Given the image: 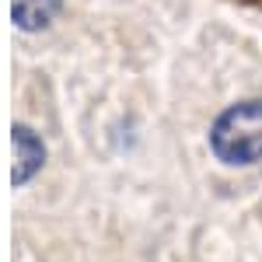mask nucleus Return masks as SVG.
Wrapping results in <instances>:
<instances>
[{"label": "nucleus", "mask_w": 262, "mask_h": 262, "mask_svg": "<svg viewBox=\"0 0 262 262\" xmlns=\"http://www.w3.org/2000/svg\"><path fill=\"white\" fill-rule=\"evenodd\" d=\"M210 147L224 164H252L262 158V98L231 105L210 129Z\"/></svg>", "instance_id": "f257e3e1"}, {"label": "nucleus", "mask_w": 262, "mask_h": 262, "mask_svg": "<svg viewBox=\"0 0 262 262\" xmlns=\"http://www.w3.org/2000/svg\"><path fill=\"white\" fill-rule=\"evenodd\" d=\"M46 161V147L28 126H14V185H25Z\"/></svg>", "instance_id": "f03ea898"}, {"label": "nucleus", "mask_w": 262, "mask_h": 262, "mask_svg": "<svg viewBox=\"0 0 262 262\" xmlns=\"http://www.w3.org/2000/svg\"><path fill=\"white\" fill-rule=\"evenodd\" d=\"M63 0H11V18L21 32H39L60 14Z\"/></svg>", "instance_id": "7ed1b4c3"}, {"label": "nucleus", "mask_w": 262, "mask_h": 262, "mask_svg": "<svg viewBox=\"0 0 262 262\" xmlns=\"http://www.w3.org/2000/svg\"><path fill=\"white\" fill-rule=\"evenodd\" d=\"M242 4H262V0H242Z\"/></svg>", "instance_id": "20e7f679"}]
</instances>
